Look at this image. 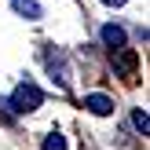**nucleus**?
<instances>
[{
    "instance_id": "nucleus-8",
    "label": "nucleus",
    "mask_w": 150,
    "mask_h": 150,
    "mask_svg": "<svg viewBox=\"0 0 150 150\" xmlns=\"http://www.w3.org/2000/svg\"><path fill=\"white\" fill-rule=\"evenodd\" d=\"M103 4H110V7H121V4H125V0H103Z\"/></svg>"
},
{
    "instance_id": "nucleus-4",
    "label": "nucleus",
    "mask_w": 150,
    "mask_h": 150,
    "mask_svg": "<svg viewBox=\"0 0 150 150\" xmlns=\"http://www.w3.org/2000/svg\"><path fill=\"white\" fill-rule=\"evenodd\" d=\"M99 37H103V44H106L110 51L125 48V29H121V26H114V22H106V26L99 29Z\"/></svg>"
},
{
    "instance_id": "nucleus-3",
    "label": "nucleus",
    "mask_w": 150,
    "mask_h": 150,
    "mask_svg": "<svg viewBox=\"0 0 150 150\" xmlns=\"http://www.w3.org/2000/svg\"><path fill=\"white\" fill-rule=\"evenodd\" d=\"M84 110H92L95 117H106V114H114V99L103 92H92V95H84Z\"/></svg>"
},
{
    "instance_id": "nucleus-1",
    "label": "nucleus",
    "mask_w": 150,
    "mask_h": 150,
    "mask_svg": "<svg viewBox=\"0 0 150 150\" xmlns=\"http://www.w3.org/2000/svg\"><path fill=\"white\" fill-rule=\"evenodd\" d=\"M40 103H44V92H40L37 84H29V81H22V84L15 88L11 95H7V103H4V106H11L15 114H33Z\"/></svg>"
},
{
    "instance_id": "nucleus-6",
    "label": "nucleus",
    "mask_w": 150,
    "mask_h": 150,
    "mask_svg": "<svg viewBox=\"0 0 150 150\" xmlns=\"http://www.w3.org/2000/svg\"><path fill=\"white\" fill-rule=\"evenodd\" d=\"M132 125L146 136V132H150V117H146V110H132Z\"/></svg>"
},
{
    "instance_id": "nucleus-5",
    "label": "nucleus",
    "mask_w": 150,
    "mask_h": 150,
    "mask_svg": "<svg viewBox=\"0 0 150 150\" xmlns=\"http://www.w3.org/2000/svg\"><path fill=\"white\" fill-rule=\"evenodd\" d=\"M11 7L18 15H26V18H40V4L37 0H11Z\"/></svg>"
},
{
    "instance_id": "nucleus-2",
    "label": "nucleus",
    "mask_w": 150,
    "mask_h": 150,
    "mask_svg": "<svg viewBox=\"0 0 150 150\" xmlns=\"http://www.w3.org/2000/svg\"><path fill=\"white\" fill-rule=\"evenodd\" d=\"M136 66H139V55H136L132 48H117V51H114V70L121 73V77H132Z\"/></svg>"
},
{
    "instance_id": "nucleus-7",
    "label": "nucleus",
    "mask_w": 150,
    "mask_h": 150,
    "mask_svg": "<svg viewBox=\"0 0 150 150\" xmlns=\"http://www.w3.org/2000/svg\"><path fill=\"white\" fill-rule=\"evenodd\" d=\"M44 150H66V139L59 136V132H51V136L44 139Z\"/></svg>"
}]
</instances>
